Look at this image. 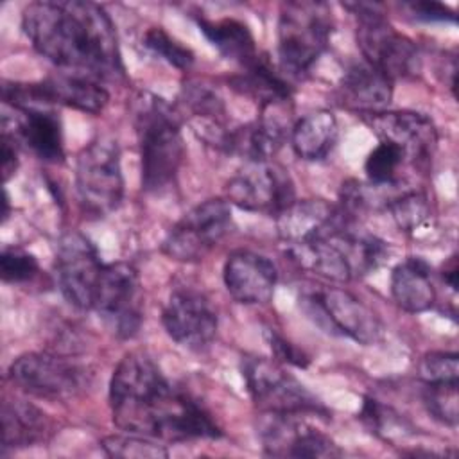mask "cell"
Listing matches in <instances>:
<instances>
[{"instance_id":"cell-1","label":"cell","mask_w":459,"mask_h":459,"mask_svg":"<svg viewBox=\"0 0 459 459\" xmlns=\"http://www.w3.org/2000/svg\"><path fill=\"white\" fill-rule=\"evenodd\" d=\"M109 407L124 432L160 441L215 439L222 432L210 414L176 389L143 351H131L117 364L109 382Z\"/></svg>"},{"instance_id":"cell-2","label":"cell","mask_w":459,"mask_h":459,"mask_svg":"<svg viewBox=\"0 0 459 459\" xmlns=\"http://www.w3.org/2000/svg\"><path fill=\"white\" fill-rule=\"evenodd\" d=\"M22 29L32 47L61 72L97 81L124 75L115 25L93 2H32L23 9Z\"/></svg>"},{"instance_id":"cell-3","label":"cell","mask_w":459,"mask_h":459,"mask_svg":"<svg viewBox=\"0 0 459 459\" xmlns=\"http://www.w3.org/2000/svg\"><path fill=\"white\" fill-rule=\"evenodd\" d=\"M285 253L323 278L350 281L380 267L387 256V246L377 235L360 231L355 226V217L339 208V213L325 228Z\"/></svg>"},{"instance_id":"cell-4","label":"cell","mask_w":459,"mask_h":459,"mask_svg":"<svg viewBox=\"0 0 459 459\" xmlns=\"http://www.w3.org/2000/svg\"><path fill=\"white\" fill-rule=\"evenodd\" d=\"M134 129L142 186L147 192H161L174 183L185 158L178 117L167 100L142 91L134 100Z\"/></svg>"},{"instance_id":"cell-5","label":"cell","mask_w":459,"mask_h":459,"mask_svg":"<svg viewBox=\"0 0 459 459\" xmlns=\"http://www.w3.org/2000/svg\"><path fill=\"white\" fill-rule=\"evenodd\" d=\"M333 29L325 2H287L278 18V59L285 74L303 77L328 48Z\"/></svg>"},{"instance_id":"cell-6","label":"cell","mask_w":459,"mask_h":459,"mask_svg":"<svg viewBox=\"0 0 459 459\" xmlns=\"http://www.w3.org/2000/svg\"><path fill=\"white\" fill-rule=\"evenodd\" d=\"M357 18V45L368 63L391 81L420 72V52L412 39L398 32L378 4H346Z\"/></svg>"},{"instance_id":"cell-7","label":"cell","mask_w":459,"mask_h":459,"mask_svg":"<svg viewBox=\"0 0 459 459\" xmlns=\"http://www.w3.org/2000/svg\"><path fill=\"white\" fill-rule=\"evenodd\" d=\"M75 190L84 213L104 217L124 197L120 151L113 138L99 136L81 149L75 161Z\"/></svg>"},{"instance_id":"cell-8","label":"cell","mask_w":459,"mask_h":459,"mask_svg":"<svg viewBox=\"0 0 459 459\" xmlns=\"http://www.w3.org/2000/svg\"><path fill=\"white\" fill-rule=\"evenodd\" d=\"M242 375L247 393L262 414H317L326 407L292 375L265 357H246Z\"/></svg>"},{"instance_id":"cell-9","label":"cell","mask_w":459,"mask_h":459,"mask_svg":"<svg viewBox=\"0 0 459 459\" xmlns=\"http://www.w3.org/2000/svg\"><path fill=\"white\" fill-rule=\"evenodd\" d=\"M2 93L5 104L16 109L63 104L91 115L100 113L109 100V93L97 79L72 72H57V75L30 84L5 82Z\"/></svg>"},{"instance_id":"cell-10","label":"cell","mask_w":459,"mask_h":459,"mask_svg":"<svg viewBox=\"0 0 459 459\" xmlns=\"http://www.w3.org/2000/svg\"><path fill=\"white\" fill-rule=\"evenodd\" d=\"M303 307L325 332L369 346L382 339L384 325L357 296L342 289H321L303 298Z\"/></svg>"},{"instance_id":"cell-11","label":"cell","mask_w":459,"mask_h":459,"mask_svg":"<svg viewBox=\"0 0 459 459\" xmlns=\"http://www.w3.org/2000/svg\"><path fill=\"white\" fill-rule=\"evenodd\" d=\"M91 310L102 317L117 337H134L143 319V298L136 269L126 262L106 264Z\"/></svg>"},{"instance_id":"cell-12","label":"cell","mask_w":459,"mask_h":459,"mask_svg":"<svg viewBox=\"0 0 459 459\" xmlns=\"http://www.w3.org/2000/svg\"><path fill=\"white\" fill-rule=\"evenodd\" d=\"M231 228V208L224 199H206L188 210L167 233L161 249L178 262H197Z\"/></svg>"},{"instance_id":"cell-13","label":"cell","mask_w":459,"mask_h":459,"mask_svg":"<svg viewBox=\"0 0 459 459\" xmlns=\"http://www.w3.org/2000/svg\"><path fill=\"white\" fill-rule=\"evenodd\" d=\"M9 378L25 393L48 400L72 398L88 384L84 368L72 359L47 351L20 355L9 366Z\"/></svg>"},{"instance_id":"cell-14","label":"cell","mask_w":459,"mask_h":459,"mask_svg":"<svg viewBox=\"0 0 459 459\" xmlns=\"http://www.w3.org/2000/svg\"><path fill=\"white\" fill-rule=\"evenodd\" d=\"M230 203L246 212L278 215L294 199V183L289 172L274 161H246L228 181Z\"/></svg>"},{"instance_id":"cell-15","label":"cell","mask_w":459,"mask_h":459,"mask_svg":"<svg viewBox=\"0 0 459 459\" xmlns=\"http://www.w3.org/2000/svg\"><path fill=\"white\" fill-rule=\"evenodd\" d=\"M104 265L88 237L79 231L63 235L56 253V276L66 301L81 310H91Z\"/></svg>"},{"instance_id":"cell-16","label":"cell","mask_w":459,"mask_h":459,"mask_svg":"<svg viewBox=\"0 0 459 459\" xmlns=\"http://www.w3.org/2000/svg\"><path fill=\"white\" fill-rule=\"evenodd\" d=\"M161 323L170 339L192 351L206 350L217 335V312L210 299L192 289L174 290L163 307Z\"/></svg>"},{"instance_id":"cell-17","label":"cell","mask_w":459,"mask_h":459,"mask_svg":"<svg viewBox=\"0 0 459 459\" xmlns=\"http://www.w3.org/2000/svg\"><path fill=\"white\" fill-rule=\"evenodd\" d=\"M262 448L271 457H339L342 450L325 432L298 414H265L258 429Z\"/></svg>"},{"instance_id":"cell-18","label":"cell","mask_w":459,"mask_h":459,"mask_svg":"<svg viewBox=\"0 0 459 459\" xmlns=\"http://www.w3.org/2000/svg\"><path fill=\"white\" fill-rule=\"evenodd\" d=\"M222 278L226 290L238 303L264 305L274 294L278 273L267 256L249 249H237L226 258Z\"/></svg>"},{"instance_id":"cell-19","label":"cell","mask_w":459,"mask_h":459,"mask_svg":"<svg viewBox=\"0 0 459 459\" xmlns=\"http://www.w3.org/2000/svg\"><path fill=\"white\" fill-rule=\"evenodd\" d=\"M382 142L398 145L407 158L427 160L437 134L432 120L418 111H377L362 115Z\"/></svg>"},{"instance_id":"cell-20","label":"cell","mask_w":459,"mask_h":459,"mask_svg":"<svg viewBox=\"0 0 459 459\" xmlns=\"http://www.w3.org/2000/svg\"><path fill=\"white\" fill-rule=\"evenodd\" d=\"M341 97L360 115L384 111L393 97V81L377 66L362 61H353L342 74Z\"/></svg>"},{"instance_id":"cell-21","label":"cell","mask_w":459,"mask_h":459,"mask_svg":"<svg viewBox=\"0 0 459 459\" xmlns=\"http://www.w3.org/2000/svg\"><path fill=\"white\" fill-rule=\"evenodd\" d=\"M18 111L22 117L16 120V129L11 136L14 140L20 138L43 161H63L65 149L59 117L54 111L45 109V106L23 108Z\"/></svg>"},{"instance_id":"cell-22","label":"cell","mask_w":459,"mask_h":459,"mask_svg":"<svg viewBox=\"0 0 459 459\" xmlns=\"http://www.w3.org/2000/svg\"><path fill=\"white\" fill-rule=\"evenodd\" d=\"M389 285L394 303L409 314L425 312L436 301L432 269L420 256H409L394 265Z\"/></svg>"},{"instance_id":"cell-23","label":"cell","mask_w":459,"mask_h":459,"mask_svg":"<svg viewBox=\"0 0 459 459\" xmlns=\"http://www.w3.org/2000/svg\"><path fill=\"white\" fill-rule=\"evenodd\" d=\"M285 142V127L273 117H264L247 126L230 129L222 149L246 161H269Z\"/></svg>"},{"instance_id":"cell-24","label":"cell","mask_w":459,"mask_h":459,"mask_svg":"<svg viewBox=\"0 0 459 459\" xmlns=\"http://www.w3.org/2000/svg\"><path fill=\"white\" fill-rule=\"evenodd\" d=\"M2 448L16 450L45 441L52 425L43 411L23 400H5L2 405Z\"/></svg>"},{"instance_id":"cell-25","label":"cell","mask_w":459,"mask_h":459,"mask_svg":"<svg viewBox=\"0 0 459 459\" xmlns=\"http://www.w3.org/2000/svg\"><path fill=\"white\" fill-rule=\"evenodd\" d=\"M339 134L337 118L328 109H317L301 117L290 131V145L298 158L307 161L325 160Z\"/></svg>"},{"instance_id":"cell-26","label":"cell","mask_w":459,"mask_h":459,"mask_svg":"<svg viewBox=\"0 0 459 459\" xmlns=\"http://www.w3.org/2000/svg\"><path fill=\"white\" fill-rule=\"evenodd\" d=\"M230 82L237 91L260 102L262 108H274L289 102L292 93L289 82L278 72H274L269 61L260 54L251 63L242 66V72L233 75Z\"/></svg>"},{"instance_id":"cell-27","label":"cell","mask_w":459,"mask_h":459,"mask_svg":"<svg viewBox=\"0 0 459 459\" xmlns=\"http://www.w3.org/2000/svg\"><path fill=\"white\" fill-rule=\"evenodd\" d=\"M197 25L206 39L226 57L237 61L240 66L251 63L258 52L255 45V38L249 27L235 18L222 20H206L197 18Z\"/></svg>"},{"instance_id":"cell-28","label":"cell","mask_w":459,"mask_h":459,"mask_svg":"<svg viewBox=\"0 0 459 459\" xmlns=\"http://www.w3.org/2000/svg\"><path fill=\"white\" fill-rule=\"evenodd\" d=\"M100 448L115 459H161L169 455L160 439L133 432L106 436L100 441Z\"/></svg>"},{"instance_id":"cell-29","label":"cell","mask_w":459,"mask_h":459,"mask_svg":"<svg viewBox=\"0 0 459 459\" xmlns=\"http://www.w3.org/2000/svg\"><path fill=\"white\" fill-rule=\"evenodd\" d=\"M405 152L391 143L378 142V145L368 154L364 170L373 186H393L398 181V170L405 161Z\"/></svg>"},{"instance_id":"cell-30","label":"cell","mask_w":459,"mask_h":459,"mask_svg":"<svg viewBox=\"0 0 459 459\" xmlns=\"http://www.w3.org/2000/svg\"><path fill=\"white\" fill-rule=\"evenodd\" d=\"M385 210H389L393 221L402 231H414L430 215L429 199L423 192L407 190L385 199Z\"/></svg>"},{"instance_id":"cell-31","label":"cell","mask_w":459,"mask_h":459,"mask_svg":"<svg viewBox=\"0 0 459 459\" xmlns=\"http://www.w3.org/2000/svg\"><path fill=\"white\" fill-rule=\"evenodd\" d=\"M143 47L161 61L179 70H188L194 63V52L167 34L161 27H151L143 34Z\"/></svg>"},{"instance_id":"cell-32","label":"cell","mask_w":459,"mask_h":459,"mask_svg":"<svg viewBox=\"0 0 459 459\" xmlns=\"http://www.w3.org/2000/svg\"><path fill=\"white\" fill-rule=\"evenodd\" d=\"M423 403L429 414L446 427H457V382L423 384Z\"/></svg>"},{"instance_id":"cell-33","label":"cell","mask_w":459,"mask_h":459,"mask_svg":"<svg viewBox=\"0 0 459 459\" xmlns=\"http://www.w3.org/2000/svg\"><path fill=\"white\" fill-rule=\"evenodd\" d=\"M360 420L371 429V432L391 439L393 436H403L405 430H412L405 420L391 407L382 405L378 400L366 396L360 411Z\"/></svg>"},{"instance_id":"cell-34","label":"cell","mask_w":459,"mask_h":459,"mask_svg":"<svg viewBox=\"0 0 459 459\" xmlns=\"http://www.w3.org/2000/svg\"><path fill=\"white\" fill-rule=\"evenodd\" d=\"M183 102L190 109V113L195 118H219L224 115V104L222 99L217 95L215 90H212L208 84L188 81L183 86Z\"/></svg>"},{"instance_id":"cell-35","label":"cell","mask_w":459,"mask_h":459,"mask_svg":"<svg viewBox=\"0 0 459 459\" xmlns=\"http://www.w3.org/2000/svg\"><path fill=\"white\" fill-rule=\"evenodd\" d=\"M418 369L423 384H452L459 378V357L455 351H430Z\"/></svg>"},{"instance_id":"cell-36","label":"cell","mask_w":459,"mask_h":459,"mask_svg":"<svg viewBox=\"0 0 459 459\" xmlns=\"http://www.w3.org/2000/svg\"><path fill=\"white\" fill-rule=\"evenodd\" d=\"M39 271L38 260L32 253L22 247H4L0 255V273L5 283L30 281Z\"/></svg>"},{"instance_id":"cell-37","label":"cell","mask_w":459,"mask_h":459,"mask_svg":"<svg viewBox=\"0 0 459 459\" xmlns=\"http://www.w3.org/2000/svg\"><path fill=\"white\" fill-rule=\"evenodd\" d=\"M264 335H265V339H267V342H269L273 353H274L280 360L289 362V364L298 366V368H307V366H308L310 359L303 353V350H299V348H296L292 342L285 341V339H283L281 335H278L273 328H265Z\"/></svg>"},{"instance_id":"cell-38","label":"cell","mask_w":459,"mask_h":459,"mask_svg":"<svg viewBox=\"0 0 459 459\" xmlns=\"http://www.w3.org/2000/svg\"><path fill=\"white\" fill-rule=\"evenodd\" d=\"M409 13L418 22H455V13L441 2H409L405 4Z\"/></svg>"},{"instance_id":"cell-39","label":"cell","mask_w":459,"mask_h":459,"mask_svg":"<svg viewBox=\"0 0 459 459\" xmlns=\"http://www.w3.org/2000/svg\"><path fill=\"white\" fill-rule=\"evenodd\" d=\"M18 167V156H16V147H14V138L7 133L2 134V172H4V181H7Z\"/></svg>"},{"instance_id":"cell-40","label":"cell","mask_w":459,"mask_h":459,"mask_svg":"<svg viewBox=\"0 0 459 459\" xmlns=\"http://www.w3.org/2000/svg\"><path fill=\"white\" fill-rule=\"evenodd\" d=\"M443 278H445V281L448 283V287L455 292V290H457V265H455V258H452L450 267H445Z\"/></svg>"},{"instance_id":"cell-41","label":"cell","mask_w":459,"mask_h":459,"mask_svg":"<svg viewBox=\"0 0 459 459\" xmlns=\"http://www.w3.org/2000/svg\"><path fill=\"white\" fill-rule=\"evenodd\" d=\"M4 221L9 217V197H7V192H4Z\"/></svg>"}]
</instances>
